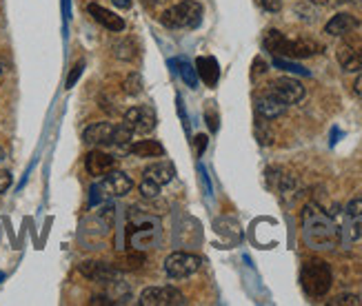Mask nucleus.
Returning a JSON list of instances; mask_svg holds the SVG:
<instances>
[{
    "label": "nucleus",
    "instance_id": "17",
    "mask_svg": "<svg viewBox=\"0 0 362 306\" xmlns=\"http://www.w3.org/2000/svg\"><path fill=\"white\" fill-rule=\"evenodd\" d=\"M145 178L158 182L163 187V184H169L171 180L176 178V169L171 163H153V165H149L145 169Z\"/></svg>",
    "mask_w": 362,
    "mask_h": 306
},
{
    "label": "nucleus",
    "instance_id": "23",
    "mask_svg": "<svg viewBox=\"0 0 362 306\" xmlns=\"http://www.w3.org/2000/svg\"><path fill=\"white\" fill-rule=\"evenodd\" d=\"M140 91H143V78H140V73H129L127 80H124V93L138 95Z\"/></svg>",
    "mask_w": 362,
    "mask_h": 306
},
{
    "label": "nucleus",
    "instance_id": "31",
    "mask_svg": "<svg viewBox=\"0 0 362 306\" xmlns=\"http://www.w3.org/2000/svg\"><path fill=\"white\" fill-rule=\"evenodd\" d=\"M204 118L209 120L211 131H218V116H216V114H211V111H204Z\"/></svg>",
    "mask_w": 362,
    "mask_h": 306
},
{
    "label": "nucleus",
    "instance_id": "8",
    "mask_svg": "<svg viewBox=\"0 0 362 306\" xmlns=\"http://www.w3.org/2000/svg\"><path fill=\"white\" fill-rule=\"evenodd\" d=\"M140 306H180L185 295L174 286H149L138 298Z\"/></svg>",
    "mask_w": 362,
    "mask_h": 306
},
{
    "label": "nucleus",
    "instance_id": "29",
    "mask_svg": "<svg viewBox=\"0 0 362 306\" xmlns=\"http://www.w3.org/2000/svg\"><path fill=\"white\" fill-rule=\"evenodd\" d=\"M11 187V173L9 171H0V193H5Z\"/></svg>",
    "mask_w": 362,
    "mask_h": 306
},
{
    "label": "nucleus",
    "instance_id": "37",
    "mask_svg": "<svg viewBox=\"0 0 362 306\" xmlns=\"http://www.w3.org/2000/svg\"><path fill=\"white\" fill-rule=\"evenodd\" d=\"M5 158H7V155H5L3 147H0V165H3V163H5Z\"/></svg>",
    "mask_w": 362,
    "mask_h": 306
},
{
    "label": "nucleus",
    "instance_id": "27",
    "mask_svg": "<svg viewBox=\"0 0 362 306\" xmlns=\"http://www.w3.org/2000/svg\"><path fill=\"white\" fill-rule=\"evenodd\" d=\"M83 69H85V62H83V60L74 64V69H71V73H69V78H67V89H71V87L76 85V80L83 76Z\"/></svg>",
    "mask_w": 362,
    "mask_h": 306
},
{
    "label": "nucleus",
    "instance_id": "24",
    "mask_svg": "<svg viewBox=\"0 0 362 306\" xmlns=\"http://www.w3.org/2000/svg\"><path fill=\"white\" fill-rule=\"evenodd\" d=\"M140 193H143V198H147V200H156L160 196V184L145 178L143 182H140Z\"/></svg>",
    "mask_w": 362,
    "mask_h": 306
},
{
    "label": "nucleus",
    "instance_id": "15",
    "mask_svg": "<svg viewBox=\"0 0 362 306\" xmlns=\"http://www.w3.org/2000/svg\"><path fill=\"white\" fill-rule=\"evenodd\" d=\"M360 27V20L351 13H336L332 20L325 25V34L329 36H336V38H342L347 34H354V31Z\"/></svg>",
    "mask_w": 362,
    "mask_h": 306
},
{
    "label": "nucleus",
    "instance_id": "28",
    "mask_svg": "<svg viewBox=\"0 0 362 306\" xmlns=\"http://www.w3.org/2000/svg\"><path fill=\"white\" fill-rule=\"evenodd\" d=\"M260 5H262V9L272 11V13L280 11V7H282V3H280V0H260Z\"/></svg>",
    "mask_w": 362,
    "mask_h": 306
},
{
    "label": "nucleus",
    "instance_id": "25",
    "mask_svg": "<svg viewBox=\"0 0 362 306\" xmlns=\"http://www.w3.org/2000/svg\"><path fill=\"white\" fill-rule=\"evenodd\" d=\"M344 216H349V218H356V220H362V200H351L347 204V208H344Z\"/></svg>",
    "mask_w": 362,
    "mask_h": 306
},
{
    "label": "nucleus",
    "instance_id": "33",
    "mask_svg": "<svg viewBox=\"0 0 362 306\" xmlns=\"http://www.w3.org/2000/svg\"><path fill=\"white\" fill-rule=\"evenodd\" d=\"M254 67H256V69H254V76H258V73H264V71H267V64H264L260 58L254 62Z\"/></svg>",
    "mask_w": 362,
    "mask_h": 306
},
{
    "label": "nucleus",
    "instance_id": "34",
    "mask_svg": "<svg viewBox=\"0 0 362 306\" xmlns=\"http://www.w3.org/2000/svg\"><path fill=\"white\" fill-rule=\"evenodd\" d=\"M112 3H114L118 9H129V7H132V0H112Z\"/></svg>",
    "mask_w": 362,
    "mask_h": 306
},
{
    "label": "nucleus",
    "instance_id": "6",
    "mask_svg": "<svg viewBox=\"0 0 362 306\" xmlns=\"http://www.w3.org/2000/svg\"><path fill=\"white\" fill-rule=\"evenodd\" d=\"M122 124L132 134H151L156 124H158V116H156V111L149 105H136L124 114Z\"/></svg>",
    "mask_w": 362,
    "mask_h": 306
},
{
    "label": "nucleus",
    "instance_id": "1",
    "mask_svg": "<svg viewBox=\"0 0 362 306\" xmlns=\"http://www.w3.org/2000/svg\"><path fill=\"white\" fill-rule=\"evenodd\" d=\"M303 240L309 249L327 251L340 242V229L320 206L307 204L303 211Z\"/></svg>",
    "mask_w": 362,
    "mask_h": 306
},
{
    "label": "nucleus",
    "instance_id": "32",
    "mask_svg": "<svg viewBox=\"0 0 362 306\" xmlns=\"http://www.w3.org/2000/svg\"><path fill=\"white\" fill-rule=\"evenodd\" d=\"M354 93H356V98L362 100V73L356 78V83H354Z\"/></svg>",
    "mask_w": 362,
    "mask_h": 306
},
{
    "label": "nucleus",
    "instance_id": "10",
    "mask_svg": "<svg viewBox=\"0 0 362 306\" xmlns=\"http://www.w3.org/2000/svg\"><path fill=\"white\" fill-rule=\"evenodd\" d=\"M116 134H118V124L112 122H96V124H89L83 134V140L89 147H114L116 144Z\"/></svg>",
    "mask_w": 362,
    "mask_h": 306
},
{
    "label": "nucleus",
    "instance_id": "36",
    "mask_svg": "<svg viewBox=\"0 0 362 306\" xmlns=\"http://www.w3.org/2000/svg\"><path fill=\"white\" fill-rule=\"evenodd\" d=\"M311 5H318V7H327L329 3H332V0H309Z\"/></svg>",
    "mask_w": 362,
    "mask_h": 306
},
{
    "label": "nucleus",
    "instance_id": "35",
    "mask_svg": "<svg viewBox=\"0 0 362 306\" xmlns=\"http://www.w3.org/2000/svg\"><path fill=\"white\" fill-rule=\"evenodd\" d=\"M167 0H145V5L147 7H158V5H165Z\"/></svg>",
    "mask_w": 362,
    "mask_h": 306
},
{
    "label": "nucleus",
    "instance_id": "2",
    "mask_svg": "<svg viewBox=\"0 0 362 306\" xmlns=\"http://www.w3.org/2000/svg\"><path fill=\"white\" fill-rule=\"evenodd\" d=\"M262 42H264V49L272 52L278 58H309V56H316L322 49L318 42L307 40V38H298V40L285 38V34H280L278 29L267 31Z\"/></svg>",
    "mask_w": 362,
    "mask_h": 306
},
{
    "label": "nucleus",
    "instance_id": "30",
    "mask_svg": "<svg viewBox=\"0 0 362 306\" xmlns=\"http://www.w3.org/2000/svg\"><path fill=\"white\" fill-rule=\"evenodd\" d=\"M204 147H207V136H204V134L196 136V153H198V158L204 153Z\"/></svg>",
    "mask_w": 362,
    "mask_h": 306
},
{
    "label": "nucleus",
    "instance_id": "20",
    "mask_svg": "<svg viewBox=\"0 0 362 306\" xmlns=\"http://www.w3.org/2000/svg\"><path fill=\"white\" fill-rule=\"evenodd\" d=\"M171 64H174V67H178V73L182 76V80H185L189 87H192V89L198 87V71L194 69L192 62L185 60V58H178V60H174Z\"/></svg>",
    "mask_w": 362,
    "mask_h": 306
},
{
    "label": "nucleus",
    "instance_id": "7",
    "mask_svg": "<svg viewBox=\"0 0 362 306\" xmlns=\"http://www.w3.org/2000/svg\"><path fill=\"white\" fill-rule=\"evenodd\" d=\"M200 257L194 253H185V251H176L171 253L165 260V273L169 278L180 280V278H189L200 269Z\"/></svg>",
    "mask_w": 362,
    "mask_h": 306
},
{
    "label": "nucleus",
    "instance_id": "9",
    "mask_svg": "<svg viewBox=\"0 0 362 306\" xmlns=\"http://www.w3.org/2000/svg\"><path fill=\"white\" fill-rule=\"evenodd\" d=\"M336 58L342 71H362V38L347 34V38L338 47Z\"/></svg>",
    "mask_w": 362,
    "mask_h": 306
},
{
    "label": "nucleus",
    "instance_id": "4",
    "mask_svg": "<svg viewBox=\"0 0 362 306\" xmlns=\"http://www.w3.org/2000/svg\"><path fill=\"white\" fill-rule=\"evenodd\" d=\"M134 189V182L127 173L122 171H109L107 175H103V180L96 182L91 187V204H100L107 200H114V198H122Z\"/></svg>",
    "mask_w": 362,
    "mask_h": 306
},
{
    "label": "nucleus",
    "instance_id": "21",
    "mask_svg": "<svg viewBox=\"0 0 362 306\" xmlns=\"http://www.w3.org/2000/svg\"><path fill=\"white\" fill-rule=\"evenodd\" d=\"M114 54L120 60H132L136 56V45L132 40H120L114 45Z\"/></svg>",
    "mask_w": 362,
    "mask_h": 306
},
{
    "label": "nucleus",
    "instance_id": "13",
    "mask_svg": "<svg viewBox=\"0 0 362 306\" xmlns=\"http://www.w3.org/2000/svg\"><path fill=\"white\" fill-rule=\"evenodd\" d=\"M78 271H81L85 278L100 282V284H116L120 280V271L107 262H83L78 266Z\"/></svg>",
    "mask_w": 362,
    "mask_h": 306
},
{
    "label": "nucleus",
    "instance_id": "3",
    "mask_svg": "<svg viewBox=\"0 0 362 306\" xmlns=\"http://www.w3.org/2000/svg\"><path fill=\"white\" fill-rule=\"evenodd\" d=\"M332 282H334V273H332V266H329L325 260L313 257V260H307L303 264L300 284H303V291L309 298H322V295H327L329 288H332Z\"/></svg>",
    "mask_w": 362,
    "mask_h": 306
},
{
    "label": "nucleus",
    "instance_id": "26",
    "mask_svg": "<svg viewBox=\"0 0 362 306\" xmlns=\"http://www.w3.org/2000/svg\"><path fill=\"white\" fill-rule=\"evenodd\" d=\"M329 304H332V306H358V304H360V298H358V295H347V293H344V295H338L336 300H332Z\"/></svg>",
    "mask_w": 362,
    "mask_h": 306
},
{
    "label": "nucleus",
    "instance_id": "19",
    "mask_svg": "<svg viewBox=\"0 0 362 306\" xmlns=\"http://www.w3.org/2000/svg\"><path fill=\"white\" fill-rule=\"evenodd\" d=\"M129 153L136 158H160L165 155V149L158 140H138V142H132Z\"/></svg>",
    "mask_w": 362,
    "mask_h": 306
},
{
    "label": "nucleus",
    "instance_id": "39",
    "mask_svg": "<svg viewBox=\"0 0 362 306\" xmlns=\"http://www.w3.org/2000/svg\"><path fill=\"white\" fill-rule=\"evenodd\" d=\"M336 3H338V5H342V3H351V0H336Z\"/></svg>",
    "mask_w": 362,
    "mask_h": 306
},
{
    "label": "nucleus",
    "instance_id": "11",
    "mask_svg": "<svg viewBox=\"0 0 362 306\" xmlns=\"http://www.w3.org/2000/svg\"><path fill=\"white\" fill-rule=\"evenodd\" d=\"M269 89H272L287 107H289V105H298V102H300V100L305 98V87H303V83H300V80H296V78H289V76L276 78L274 83L269 85Z\"/></svg>",
    "mask_w": 362,
    "mask_h": 306
},
{
    "label": "nucleus",
    "instance_id": "22",
    "mask_svg": "<svg viewBox=\"0 0 362 306\" xmlns=\"http://www.w3.org/2000/svg\"><path fill=\"white\" fill-rule=\"evenodd\" d=\"M274 64L278 69H282V71H289V73H298V76H309V71L307 69H303L300 64H293V62H289L287 58H274Z\"/></svg>",
    "mask_w": 362,
    "mask_h": 306
},
{
    "label": "nucleus",
    "instance_id": "14",
    "mask_svg": "<svg viewBox=\"0 0 362 306\" xmlns=\"http://www.w3.org/2000/svg\"><path fill=\"white\" fill-rule=\"evenodd\" d=\"M85 169L93 178H100V175H107L109 171L116 169V158L103 149H93L85 158Z\"/></svg>",
    "mask_w": 362,
    "mask_h": 306
},
{
    "label": "nucleus",
    "instance_id": "16",
    "mask_svg": "<svg viewBox=\"0 0 362 306\" xmlns=\"http://www.w3.org/2000/svg\"><path fill=\"white\" fill-rule=\"evenodd\" d=\"M87 9H89V13H91V18H93V20H96L98 25H103L105 29L114 31V34H118V31L124 29V20L120 18V16L114 13V11H109V9H105L103 5L91 3Z\"/></svg>",
    "mask_w": 362,
    "mask_h": 306
},
{
    "label": "nucleus",
    "instance_id": "5",
    "mask_svg": "<svg viewBox=\"0 0 362 306\" xmlns=\"http://www.w3.org/2000/svg\"><path fill=\"white\" fill-rule=\"evenodd\" d=\"M202 23V7L196 0H182V3L169 7L160 16V25L165 29H196Z\"/></svg>",
    "mask_w": 362,
    "mask_h": 306
},
{
    "label": "nucleus",
    "instance_id": "12",
    "mask_svg": "<svg viewBox=\"0 0 362 306\" xmlns=\"http://www.w3.org/2000/svg\"><path fill=\"white\" fill-rule=\"evenodd\" d=\"M256 114L258 118L262 120H274V118H280L282 114L287 111V105L282 102L278 95L272 91V89H264L256 95Z\"/></svg>",
    "mask_w": 362,
    "mask_h": 306
},
{
    "label": "nucleus",
    "instance_id": "18",
    "mask_svg": "<svg viewBox=\"0 0 362 306\" xmlns=\"http://www.w3.org/2000/svg\"><path fill=\"white\" fill-rule=\"evenodd\" d=\"M196 71H198V76L207 83L209 87H216V83H218V78H220V69H218V62H216V58H211V56H200L198 60H196Z\"/></svg>",
    "mask_w": 362,
    "mask_h": 306
},
{
    "label": "nucleus",
    "instance_id": "38",
    "mask_svg": "<svg viewBox=\"0 0 362 306\" xmlns=\"http://www.w3.org/2000/svg\"><path fill=\"white\" fill-rule=\"evenodd\" d=\"M3 73H5V67H3V62H0V78H3Z\"/></svg>",
    "mask_w": 362,
    "mask_h": 306
}]
</instances>
